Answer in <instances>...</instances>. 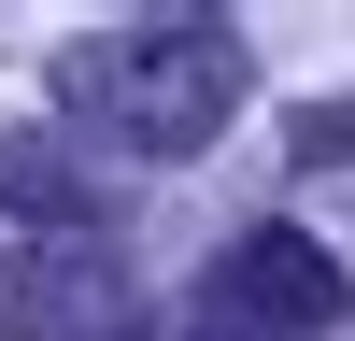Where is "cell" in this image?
I'll return each instance as SVG.
<instances>
[{"instance_id":"1","label":"cell","mask_w":355,"mask_h":341,"mask_svg":"<svg viewBox=\"0 0 355 341\" xmlns=\"http://www.w3.org/2000/svg\"><path fill=\"white\" fill-rule=\"evenodd\" d=\"M71 85L85 114H100L128 157H199V142L227 128V100H242V43H227V15H142L114 28V43H71Z\"/></svg>"},{"instance_id":"2","label":"cell","mask_w":355,"mask_h":341,"mask_svg":"<svg viewBox=\"0 0 355 341\" xmlns=\"http://www.w3.org/2000/svg\"><path fill=\"white\" fill-rule=\"evenodd\" d=\"M199 313L214 327H256V341H313V327H341V256L313 227H242L214 256V284H199Z\"/></svg>"},{"instance_id":"3","label":"cell","mask_w":355,"mask_h":341,"mask_svg":"<svg viewBox=\"0 0 355 341\" xmlns=\"http://www.w3.org/2000/svg\"><path fill=\"white\" fill-rule=\"evenodd\" d=\"M0 341H128V256L114 242L0 256Z\"/></svg>"},{"instance_id":"4","label":"cell","mask_w":355,"mask_h":341,"mask_svg":"<svg viewBox=\"0 0 355 341\" xmlns=\"http://www.w3.org/2000/svg\"><path fill=\"white\" fill-rule=\"evenodd\" d=\"M0 213L57 227V242H85V170L57 157V142H0Z\"/></svg>"},{"instance_id":"5","label":"cell","mask_w":355,"mask_h":341,"mask_svg":"<svg viewBox=\"0 0 355 341\" xmlns=\"http://www.w3.org/2000/svg\"><path fill=\"white\" fill-rule=\"evenodd\" d=\"M341 157H355V100H313L299 114V170H341Z\"/></svg>"}]
</instances>
